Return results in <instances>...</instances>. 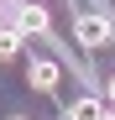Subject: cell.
<instances>
[{
  "label": "cell",
  "instance_id": "7a4b0ae2",
  "mask_svg": "<svg viewBox=\"0 0 115 120\" xmlns=\"http://www.w3.org/2000/svg\"><path fill=\"white\" fill-rule=\"evenodd\" d=\"M26 84H31L37 94H52V89H58V63H52V57H31Z\"/></svg>",
  "mask_w": 115,
  "mask_h": 120
},
{
  "label": "cell",
  "instance_id": "5b68a950",
  "mask_svg": "<svg viewBox=\"0 0 115 120\" xmlns=\"http://www.w3.org/2000/svg\"><path fill=\"white\" fill-rule=\"evenodd\" d=\"M63 120H105V105H100V99H73Z\"/></svg>",
  "mask_w": 115,
  "mask_h": 120
},
{
  "label": "cell",
  "instance_id": "6da1fadb",
  "mask_svg": "<svg viewBox=\"0 0 115 120\" xmlns=\"http://www.w3.org/2000/svg\"><path fill=\"white\" fill-rule=\"evenodd\" d=\"M73 37H79V47H105L110 42V21H105V16H79V21H73Z\"/></svg>",
  "mask_w": 115,
  "mask_h": 120
},
{
  "label": "cell",
  "instance_id": "ba28073f",
  "mask_svg": "<svg viewBox=\"0 0 115 120\" xmlns=\"http://www.w3.org/2000/svg\"><path fill=\"white\" fill-rule=\"evenodd\" d=\"M11 120H26V115H11Z\"/></svg>",
  "mask_w": 115,
  "mask_h": 120
},
{
  "label": "cell",
  "instance_id": "3957f363",
  "mask_svg": "<svg viewBox=\"0 0 115 120\" xmlns=\"http://www.w3.org/2000/svg\"><path fill=\"white\" fill-rule=\"evenodd\" d=\"M16 26H21L26 37H47L52 31V16H47V5H21L16 11Z\"/></svg>",
  "mask_w": 115,
  "mask_h": 120
},
{
  "label": "cell",
  "instance_id": "277c9868",
  "mask_svg": "<svg viewBox=\"0 0 115 120\" xmlns=\"http://www.w3.org/2000/svg\"><path fill=\"white\" fill-rule=\"evenodd\" d=\"M21 47H26V31L21 26H0V63H16V57H21Z\"/></svg>",
  "mask_w": 115,
  "mask_h": 120
},
{
  "label": "cell",
  "instance_id": "52a82bcc",
  "mask_svg": "<svg viewBox=\"0 0 115 120\" xmlns=\"http://www.w3.org/2000/svg\"><path fill=\"white\" fill-rule=\"evenodd\" d=\"M105 120H115V105H110V110H105Z\"/></svg>",
  "mask_w": 115,
  "mask_h": 120
},
{
  "label": "cell",
  "instance_id": "8992f818",
  "mask_svg": "<svg viewBox=\"0 0 115 120\" xmlns=\"http://www.w3.org/2000/svg\"><path fill=\"white\" fill-rule=\"evenodd\" d=\"M105 89H110V105H115V78H110V84H105Z\"/></svg>",
  "mask_w": 115,
  "mask_h": 120
}]
</instances>
